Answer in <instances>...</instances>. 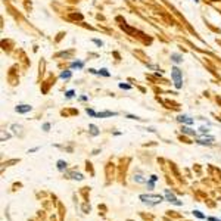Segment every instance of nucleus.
<instances>
[{"instance_id": "1", "label": "nucleus", "mask_w": 221, "mask_h": 221, "mask_svg": "<svg viewBox=\"0 0 221 221\" xmlns=\"http://www.w3.org/2000/svg\"><path fill=\"white\" fill-rule=\"evenodd\" d=\"M139 198H140V201H141L143 203H147L149 206L158 205V203H161V202L164 201L161 195H140Z\"/></svg>"}, {"instance_id": "2", "label": "nucleus", "mask_w": 221, "mask_h": 221, "mask_svg": "<svg viewBox=\"0 0 221 221\" xmlns=\"http://www.w3.org/2000/svg\"><path fill=\"white\" fill-rule=\"evenodd\" d=\"M171 78L174 81V87L177 90H180L183 87V72H181V69L178 66H173L171 68Z\"/></svg>"}, {"instance_id": "3", "label": "nucleus", "mask_w": 221, "mask_h": 221, "mask_svg": "<svg viewBox=\"0 0 221 221\" xmlns=\"http://www.w3.org/2000/svg\"><path fill=\"white\" fill-rule=\"evenodd\" d=\"M214 141H215V139L212 136H206V134H202V137H199L196 140V143L202 144V146H211V144H214Z\"/></svg>"}, {"instance_id": "4", "label": "nucleus", "mask_w": 221, "mask_h": 221, "mask_svg": "<svg viewBox=\"0 0 221 221\" xmlns=\"http://www.w3.org/2000/svg\"><path fill=\"white\" fill-rule=\"evenodd\" d=\"M31 111H33V106H31V105L21 103V105L15 106V112H18V114H28V112H31Z\"/></svg>"}, {"instance_id": "5", "label": "nucleus", "mask_w": 221, "mask_h": 221, "mask_svg": "<svg viewBox=\"0 0 221 221\" xmlns=\"http://www.w3.org/2000/svg\"><path fill=\"white\" fill-rule=\"evenodd\" d=\"M164 195H165V198H167V201H170L171 203H174V205H177V206H180V205H183V203H181V202H180V201H178V199H177V198H176V195H174V193H171V192H170L168 189H167V190L164 192Z\"/></svg>"}, {"instance_id": "6", "label": "nucleus", "mask_w": 221, "mask_h": 221, "mask_svg": "<svg viewBox=\"0 0 221 221\" xmlns=\"http://www.w3.org/2000/svg\"><path fill=\"white\" fill-rule=\"evenodd\" d=\"M177 121L181 123V124H186V125H192L195 123V120L192 117H189V115H178L177 117Z\"/></svg>"}, {"instance_id": "7", "label": "nucleus", "mask_w": 221, "mask_h": 221, "mask_svg": "<svg viewBox=\"0 0 221 221\" xmlns=\"http://www.w3.org/2000/svg\"><path fill=\"white\" fill-rule=\"evenodd\" d=\"M171 61L176 63V65H178V63H181L183 62V55L181 53H178V52H174V53H171Z\"/></svg>"}, {"instance_id": "8", "label": "nucleus", "mask_w": 221, "mask_h": 221, "mask_svg": "<svg viewBox=\"0 0 221 221\" xmlns=\"http://www.w3.org/2000/svg\"><path fill=\"white\" fill-rule=\"evenodd\" d=\"M118 112H112V111H102L97 112V118H108V117H117Z\"/></svg>"}, {"instance_id": "9", "label": "nucleus", "mask_w": 221, "mask_h": 221, "mask_svg": "<svg viewBox=\"0 0 221 221\" xmlns=\"http://www.w3.org/2000/svg\"><path fill=\"white\" fill-rule=\"evenodd\" d=\"M69 68H71V69H75V68H77V69H83V68H84V62H83V61H74V62L69 63Z\"/></svg>"}, {"instance_id": "10", "label": "nucleus", "mask_w": 221, "mask_h": 221, "mask_svg": "<svg viewBox=\"0 0 221 221\" xmlns=\"http://www.w3.org/2000/svg\"><path fill=\"white\" fill-rule=\"evenodd\" d=\"M66 176L71 177L72 180H83V178H84V176H83L81 173H75V171H68Z\"/></svg>"}, {"instance_id": "11", "label": "nucleus", "mask_w": 221, "mask_h": 221, "mask_svg": "<svg viewBox=\"0 0 221 221\" xmlns=\"http://www.w3.org/2000/svg\"><path fill=\"white\" fill-rule=\"evenodd\" d=\"M88 133H90V136L96 137V136H99V134H100V130H99L94 124H90V125H88Z\"/></svg>"}, {"instance_id": "12", "label": "nucleus", "mask_w": 221, "mask_h": 221, "mask_svg": "<svg viewBox=\"0 0 221 221\" xmlns=\"http://www.w3.org/2000/svg\"><path fill=\"white\" fill-rule=\"evenodd\" d=\"M71 77H72V71H69V69L62 71V72L59 74V78H61V80H69Z\"/></svg>"}, {"instance_id": "13", "label": "nucleus", "mask_w": 221, "mask_h": 221, "mask_svg": "<svg viewBox=\"0 0 221 221\" xmlns=\"http://www.w3.org/2000/svg\"><path fill=\"white\" fill-rule=\"evenodd\" d=\"M181 133H183V134H187V136H196V131H195V130H192L189 125H183Z\"/></svg>"}, {"instance_id": "14", "label": "nucleus", "mask_w": 221, "mask_h": 221, "mask_svg": "<svg viewBox=\"0 0 221 221\" xmlns=\"http://www.w3.org/2000/svg\"><path fill=\"white\" fill-rule=\"evenodd\" d=\"M10 128H12L13 134H19V136H22V134H24V133H22V127H21L19 124H12V125H10Z\"/></svg>"}, {"instance_id": "15", "label": "nucleus", "mask_w": 221, "mask_h": 221, "mask_svg": "<svg viewBox=\"0 0 221 221\" xmlns=\"http://www.w3.org/2000/svg\"><path fill=\"white\" fill-rule=\"evenodd\" d=\"M66 165H68V164H66L65 161H62V159H59V161L56 162V167H58L59 171H65V170H66Z\"/></svg>"}, {"instance_id": "16", "label": "nucleus", "mask_w": 221, "mask_h": 221, "mask_svg": "<svg viewBox=\"0 0 221 221\" xmlns=\"http://www.w3.org/2000/svg\"><path fill=\"white\" fill-rule=\"evenodd\" d=\"M99 75H102V77H111V72L106 68H100L99 69Z\"/></svg>"}, {"instance_id": "17", "label": "nucleus", "mask_w": 221, "mask_h": 221, "mask_svg": "<svg viewBox=\"0 0 221 221\" xmlns=\"http://www.w3.org/2000/svg\"><path fill=\"white\" fill-rule=\"evenodd\" d=\"M134 181H137V183H147V180L143 178L141 174H136V176H134Z\"/></svg>"}, {"instance_id": "18", "label": "nucleus", "mask_w": 221, "mask_h": 221, "mask_svg": "<svg viewBox=\"0 0 221 221\" xmlns=\"http://www.w3.org/2000/svg\"><path fill=\"white\" fill-rule=\"evenodd\" d=\"M75 96V90H66L65 91V99H72Z\"/></svg>"}, {"instance_id": "19", "label": "nucleus", "mask_w": 221, "mask_h": 221, "mask_svg": "<svg viewBox=\"0 0 221 221\" xmlns=\"http://www.w3.org/2000/svg\"><path fill=\"white\" fill-rule=\"evenodd\" d=\"M193 215H195V217H198V218H201V220L206 218V217H205V215H203L201 211H198V209H195V211H193Z\"/></svg>"}, {"instance_id": "20", "label": "nucleus", "mask_w": 221, "mask_h": 221, "mask_svg": "<svg viewBox=\"0 0 221 221\" xmlns=\"http://www.w3.org/2000/svg\"><path fill=\"white\" fill-rule=\"evenodd\" d=\"M86 112H87V115H90V117H97V112L94 109H91V108H86Z\"/></svg>"}, {"instance_id": "21", "label": "nucleus", "mask_w": 221, "mask_h": 221, "mask_svg": "<svg viewBox=\"0 0 221 221\" xmlns=\"http://www.w3.org/2000/svg\"><path fill=\"white\" fill-rule=\"evenodd\" d=\"M118 87L123 88V90H131V86L130 84H125V83H118Z\"/></svg>"}, {"instance_id": "22", "label": "nucleus", "mask_w": 221, "mask_h": 221, "mask_svg": "<svg viewBox=\"0 0 221 221\" xmlns=\"http://www.w3.org/2000/svg\"><path fill=\"white\" fill-rule=\"evenodd\" d=\"M91 42H93V43L96 44V46H99V47H102V46H103V42H102V40H99V39H91Z\"/></svg>"}, {"instance_id": "23", "label": "nucleus", "mask_w": 221, "mask_h": 221, "mask_svg": "<svg viewBox=\"0 0 221 221\" xmlns=\"http://www.w3.org/2000/svg\"><path fill=\"white\" fill-rule=\"evenodd\" d=\"M199 133H202V134H208V133H209V127H205V125H202V127L199 128Z\"/></svg>"}, {"instance_id": "24", "label": "nucleus", "mask_w": 221, "mask_h": 221, "mask_svg": "<svg viewBox=\"0 0 221 221\" xmlns=\"http://www.w3.org/2000/svg\"><path fill=\"white\" fill-rule=\"evenodd\" d=\"M146 66H147L149 69H153V71H161V69H159V66H156V65H152V63H146Z\"/></svg>"}, {"instance_id": "25", "label": "nucleus", "mask_w": 221, "mask_h": 221, "mask_svg": "<svg viewBox=\"0 0 221 221\" xmlns=\"http://www.w3.org/2000/svg\"><path fill=\"white\" fill-rule=\"evenodd\" d=\"M42 128H43V131H49L50 130V123H44L42 125Z\"/></svg>"}, {"instance_id": "26", "label": "nucleus", "mask_w": 221, "mask_h": 221, "mask_svg": "<svg viewBox=\"0 0 221 221\" xmlns=\"http://www.w3.org/2000/svg\"><path fill=\"white\" fill-rule=\"evenodd\" d=\"M146 184H147V187H149V189H153V187H155V181H153V180H147V183H146Z\"/></svg>"}, {"instance_id": "27", "label": "nucleus", "mask_w": 221, "mask_h": 221, "mask_svg": "<svg viewBox=\"0 0 221 221\" xmlns=\"http://www.w3.org/2000/svg\"><path fill=\"white\" fill-rule=\"evenodd\" d=\"M88 72H90V74H93V75H99V71H97V69H94V68H88Z\"/></svg>"}, {"instance_id": "28", "label": "nucleus", "mask_w": 221, "mask_h": 221, "mask_svg": "<svg viewBox=\"0 0 221 221\" xmlns=\"http://www.w3.org/2000/svg\"><path fill=\"white\" fill-rule=\"evenodd\" d=\"M125 117H127L128 120H141V118H139V117H136V115H130V114H127Z\"/></svg>"}, {"instance_id": "29", "label": "nucleus", "mask_w": 221, "mask_h": 221, "mask_svg": "<svg viewBox=\"0 0 221 221\" xmlns=\"http://www.w3.org/2000/svg\"><path fill=\"white\" fill-rule=\"evenodd\" d=\"M9 137H10V134H6L4 131L1 133V141H4V139H9Z\"/></svg>"}, {"instance_id": "30", "label": "nucleus", "mask_w": 221, "mask_h": 221, "mask_svg": "<svg viewBox=\"0 0 221 221\" xmlns=\"http://www.w3.org/2000/svg\"><path fill=\"white\" fill-rule=\"evenodd\" d=\"M39 149H40L39 146H37V147H33V149H30V150H28V153H33V152H37Z\"/></svg>"}, {"instance_id": "31", "label": "nucleus", "mask_w": 221, "mask_h": 221, "mask_svg": "<svg viewBox=\"0 0 221 221\" xmlns=\"http://www.w3.org/2000/svg\"><path fill=\"white\" fill-rule=\"evenodd\" d=\"M80 100H81V102H87L88 97L87 96H80Z\"/></svg>"}, {"instance_id": "32", "label": "nucleus", "mask_w": 221, "mask_h": 221, "mask_svg": "<svg viewBox=\"0 0 221 221\" xmlns=\"http://www.w3.org/2000/svg\"><path fill=\"white\" fill-rule=\"evenodd\" d=\"M206 220L208 221H221V220H218V218H215V217H208Z\"/></svg>"}, {"instance_id": "33", "label": "nucleus", "mask_w": 221, "mask_h": 221, "mask_svg": "<svg viewBox=\"0 0 221 221\" xmlns=\"http://www.w3.org/2000/svg\"><path fill=\"white\" fill-rule=\"evenodd\" d=\"M150 180H153V181H156V180H158V176H150Z\"/></svg>"}, {"instance_id": "34", "label": "nucleus", "mask_w": 221, "mask_h": 221, "mask_svg": "<svg viewBox=\"0 0 221 221\" xmlns=\"http://www.w3.org/2000/svg\"><path fill=\"white\" fill-rule=\"evenodd\" d=\"M199 1H201V0H195V3H199Z\"/></svg>"}]
</instances>
